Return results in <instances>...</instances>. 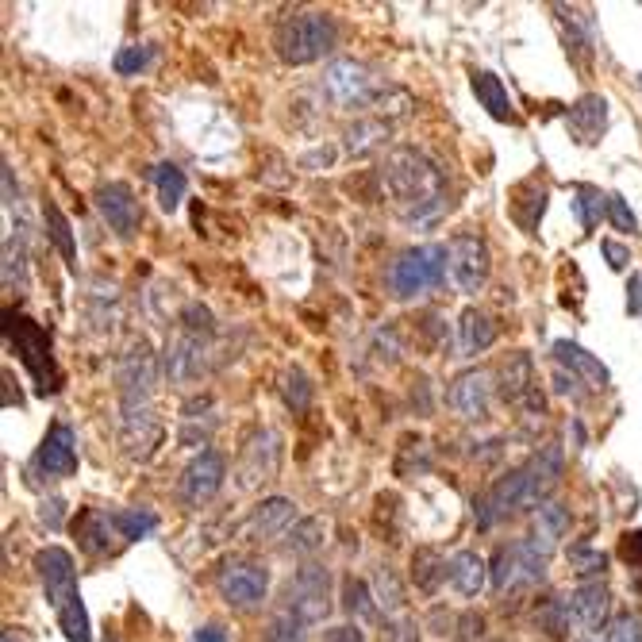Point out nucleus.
Segmentation results:
<instances>
[{
    "label": "nucleus",
    "instance_id": "f257e3e1",
    "mask_svg": "<svg viewBox=\"0 0 642 642\" xmlns=\"http://www.w3.org/2000/svg\"><path fill=\"white\" fill-rule=\"evenodd\" d=\"M562 477V446H543L539 454H531L519 470L504 473L493 489L473 500V519L477 531H493L500 519H508L519 508H539L546 500V493L558 485Z\"/></svg>",
    "mask_w": 642,
    "mask_h": 642
},
{
    "label": "nucleus",
    "instance_id": "f03ea898",
    "mask_svg": "<svg viewBox=\"0 0 642 642\" xmlns=\"http://www.w3.org/2000/svg\"><path fill=\"white\" fill-rule=\"evenodd\" d=\"M381 177L389 185V197L408 220H431L443 208V173L427 162L420 150L400 147L385 158Z\"/></svg>",
    "mask_w": 642,
    "mask_h": 642
},
{
    "label": "nucleus",
    "instance_id": "7ed1b4c3",
    "mask_svg": "<svg viewBox=\"0 0 642 642\" xmlns=\"http://www.w3.org/2000/svg\"><path fill=\"white\" fill-rule=\"evenodd\" d=\"M4 339L16 350V358L27 366L31 381H35V393L39 396H54L62 393V370L50 354V331L43 323L27 320L20 312L4 308Z\"/></svg>",
    "mask_w": 642,
    "mask_h": 642
},
{
    "label": "nucleus",
    "instance_id": "20e7f679",
    "mask_svg": "<svg viewBox=\"0 0 642 642\" xmlns=\"http://www.w3.org/2000/svg\"><path fill=\"white\" fill-rule=\"evenodd\" d=\"M335 39H339V27L327 12H293L273 27L277 58L289 66H308L323 54H331Z\"/></svg>",
    "mask_w": 642,
    "mask_h": 642
},
{
    "label": "nucleus",
    "instance_id": "39448f33",
    "mask_svg": "<svg viewBox=\"0 0 642 642\" xmlns=\"http://www.w3.org/2000/svg\"><path fill=\"white\" fill-rule=\"evenodd\" d=\"M446 270H450V254L446 247L431 243V247H412L404 250L389 266V293L396 300H412L423 293H435L443 289Z\"/></svg>",
    "mask_w": 642,
    "mask_h": 642
},
{
    "label": "nucleus",
    "instance_id": "423d86ee",
    "mask_svg": "<svg viewBox=\"0 0 642 642\" xmlns=\"http://www.w3.org/2000/svg\"><path fill=\"white\" fill-rule=\"evenodd\" d=\"M216 593L223 596L227 608L254 612L270 593V569L262 562H250V558H227L216 569Z\"/></svg>",
    "mask_w": 642,
    "mask_h": 642
},
{
    "label": "nucleus",
    "instance_id": "0eeeda50",
    "mask_svg": "<svg viewBox=\"0 0 642 642\" xmlns=\"http://www.w3.org/2000/svg\"><path fill=\"white\" fill-rule=\"evenodd\" d=\"M489 577H493L496 593H508V589H519V585H539L546 577V554L531 539L496 546Z\"/></svg>",
    "mask_w": 642,
    "mask_h": 642
},
{
    "label": "nucleus",
    "instance_id": "6e6552de",
    "mask_svg": "<svg viewBox=\"0 0 642 642\" xmlns=\"http://www.w3.org/2000/svg\"><path fill=\"white\" fill-rule=\"evenodd\" d=\"M285 612L304 619L308 627L323 623V616L331 612V573L316 562H304L285 589Z\"/></svg>",
    "mask_w": 642,
    "mask_h": 642
},
{
    "label": "nucleus",
    "instance_id": "1a4fd4ad",
    "mask_svg": "<svg viewBox=\"0 0 642 642\" xmlns=\"http://www.w3.org/2000/svg\"><path fill=\"white\" fill-rule=\"evenodd\" d=\"M446 254H450V277L462 293H481L489 285V273H493V258H489V247L481 235L473 231H462L446 243Z\"/></svg>",
    "mask_w": 642,
    "mask_h": 642
},
{
    "label": "nucleus",
    "instance_id": "9d476101",
    "mask_svg": "<svg viewBox=\"0 0 642 642\" xmlns=\"http://www.w3.org/2000/svg\"><path fill=\"white\" fill-rule=\"evenodd\" d=\"M31 473H39L47 481H66L77 473V435L66 420L50 423V431L31 458Z\"/></svg>",
    "mask_w": 642,
    "mask_h": 642
},
{
    "label": "nucleus",
    "instance_id": "9b49d317",
    "mask_svg": "<svg viewBox=\"0 0 642 642\" xmlns=\"http://www.w3.org/2000/svg\"><path fill=\"white\" fill-rule=\"evenodd\" d=\"M223 477H227V462H223L220 450H200L197 458L185 466V473H181V485H177L181 504L185 508L208 504L223 489Z\"/></svg>",
    "mask_w": 642,
    "mask_h": 642
},
{
    "label": "nucleus",
    "instance_id": "f8f14e48",
    "mask_svg": "<svg viewBox=\"0 0 642 642\" xmlns=\"http://www.w3.org/2000/svg\"><path fill=\"white\" fill-rule=\"evenodd\" d=\"M35 569H39V581H43V589H47V600H50V608H54V612H62L70 600L81 596L70 550H62V546H47V550H39V554H35Z\"/></svg>",
    "mask_w": 642,
    "mask_h": 642
},
{
    "label": "nucleus",
    "instance_id": "ddd939ff",
    "mask_svg": "<svg viewBox=\"0 0 642 642\" xmlns=\"http://www.w3.org/2000/svg\"><path fill=\"white\" fill-rule=\"evenodd\" d=\"M323 89L327 97L343 108H358V104H370L373 100V77L362 62L354 58H335L327 70H323Z\"/></svg>",
    "mask_w": 642,
    "mask_h": 642
},
{
    "label": "nucleus",
    "instance_id": "4468645a",
    "mask_svg": "<svg viewBox=\"0 0 642 642\" xmlns=\"http://www.w3.org/2000/svg\"><path fill=\"white\" fill-rule=\"evenodd\" d=\"M74 535H77V546H81L85 554H93V558L116 554V550L124 546L116 512H104V508H81L74 519Z\"/></svg>",
    "mask_w": 642,
    "mask_h": 642
},
{
    "label": "nucleus",
    "instance_id": "2eb2a0df",
    "mask_svg": "<svg viewBox=\"0 0 642 642\" xmlns=\"http://www.w3.org/2000/svg\"><path fill=\"white\" fill-rule=\"evenodd\" d=\"M93 200H97L104 223H108L120 239H131V235L139 231L143 212H139V200H135V193H131V185H127V181H108V185H100Z\"/></svg>",
    "mask_w": 642,
    "mask_h": 642
},
{
    "label": "nucleus",
    "instance_id": "dca6fc26",
    "mask_svg": "<svg viewBox=\"0 0 642 642\" xmlns=\"http://www.w3.org/2000/svg\"><path fill=\"white\" fill-rule=\"evenodd\" d=\"M566 127L581 147L600 143V135L608 127V100L600 97V93H585L581 100H573L566 112Z\"/></svg>",
    "mask_w": 642,
    "mask_h": 642
},
{
    "label": "nucleus",
    "instance_id": "f3484780",
    "mask_svg": "<svg viewBox=\"0 0 642 642\" xmlns=\"http://www.w3.org/2000/svg\"><path fill=\"white\" fill-rule=\"evenodd\" d=\"M489 393H493V385H489V373L470 370V373H462V377L450 385L446 404H450L458 416H466V420H485V416H489Z\"/></svg>",
    "mask_w": 642,
    "mask_h": 642
},
{
    "label": "nucleus",
    "instance_id": "a211bd4d",
    "mask_svg": "<svg viewBox=\"0 0 642 642\" xmlns=\"http://www.w3.org/2000/svg\"><path fill=\"white\" fill-rule=\"evenodd\" d=\"M566 600H569L573 619H577L585 631H600V627L608 623V612H612V593H608V585H604V581H581Z\"/></svg>",
    "mask_w": 642,
    "mask_h": 642
},
{
    "label": "nucleus",
    "instance_id": "6ab92c4d",
    "mask_svg": "<svg viewBox=\"0 0 642 642\" xmlns=\"http://www.w3.org/2000/svg\"><path fill=\"white\" fill-rule=\"evenodd\" d=\"M293 516H297V504H293V500H285V496H270V500H262L258 508H250L243 531H247L250 539H277V535H285V531H289Z\"/></svg>",
    "mask_w": 642,
    "mask_h": 642
},
{
    "label": "nucleus",
    "instance_id": "aec40b11",
    "mask_svg": "<svg viewBox=\"0 0 642 642\" xmlns=\"http://www.w3.org/2000/svg\"><path fill=\"white\" fill-rule=\"evenodd\" d=\"M554 358H558V366H562V370L585 377L593 389H608V385H612V373H608V366H604L600 358H593L585 346L569 343V339H558V343H554Z\"/></svg>",
    "mask_w": 642,
    "mask_h": 642
},
{
    "label": "nucleus",
    "instance_id": "412c9836",
    "mask_svg": "<svg viewBox=\"0 0 642 642\" xmlns=\"http://www.w3.org/2000/svg\"><path fill=\"white\" fill-rule=\"evenodd\" d=\"M473 97H477V104H481L493 120H500V124H519L516 108H512V97H508L504 81L496 74L477 70V74H473Z\"/></svg>",
    "mask_w": 642,
    "mask_h": 642
},
{
    "label": "nucleus",
    "instance_id": "4be33fe9",
    "mask_svg": "<svg viewBox=\"0 0 642 642\" xmlns=\"http://www.w3.org/2000/svg\"><path fill=\"white\" fill-rule=\"evenodd\" d=\"M566 531H569V508L558 504V500H543V504L535 508V535H531V543L550 558V550L566 539Z\"/></svg>",
    "mask_w": 642,
    "mask_h": 642
},
{
    "label": "nucleus",
    "instance_id": "5701e85b",
    "mask_svg": "<svg viewBox=\"0 0 642 642\" xmlns=\"http://www.w3.org/2000/svg\"><path fill=\"white\" fill-rule=\"evenodd\" d=\"M493 343H496L493 316H485L481 308H466V312H462V323H458V346H462V354H466V358L485 354Z\"/></svg>",
    "mask_w": 642,
    "mask_h": 642
},
{
    "label": "nucleus",
    "instance_id": "b1692460",
    "mask_svg": "<svg viewBox=\"0 0 642 642\" xmlns=\"http://www.w3.org/2000/svg\"><path fill=\"white\" fill-rule=\"evenodd\" d=\"M485 577H489V566L477 550H458L450 558V585L462 596H477L485 589Z\"/></svg>",
    "mask_w": 642,
    "mask_h": 642
},
{
    "label": "nucleus",
    "instance_id": "393cba45",
    "mask_svg": "<svg viewBox=\"0 0 642 642\" xmlns=\"http://www.w3.org/2000/svg\"><path fill=\"white\" fill-rule=\"evenodd\" d=\"M446 577H450V562H446L435 546H420V550L412 554V581H416L420 593L427 596L439 593V585H443Z\"/></svg>",
    "mask_w": 642,
    "mask_h": 642
},
{
    "label": "nucleus",
    "instance_id": "a878e982",
    "mask_svg": "<svg viewBox=\"0 0 642 642\" xmlns=\"http://www.w3.org/2000/svg\"><path fill=\"white\" fill-rule=\"evenodd\" d=\"M150 181H154V189H158L162 212H177L181 200H185V193H189V177H185V170L173 166V162H158V166L150 170Z\"/></svg>",
    "mask_w": 642,
    "mask_h": 642
},
{
    "label": "nucleus",
    "instance_id": "bb28decb",
    "mask_svg": "<svg viewBox=\"0 0 642 642\" xmlns=\"http://www.w3.org/2000/svg\"><path fill=\"white\" fill-rule=\"evenodd\" d=\"M43 223H47V235L50 243L58 247V254H62V262L74 270L77 266V243H74V227H70V220L62 216V208L54 204V200H47L43 204Z\"/></svg>",
    "mask_w": 642,
    "mask_h": 642
},
{
    "label": "nucleus",
    "instance_id": "cd10ccee",
    "mask_svg": "<svg viewBox=\"0 0 642 642\" xmlns=\"http://www.w3.org/2000/svg\"><path fill=\"white\" fill-rule=\"evenodd\" d=\"M500 396L504 400H512V404H519L523 396H531L535 400V377H531V358L527 354H516V358H508V366H504V373H500Z\"/></svg>",
    "mask_w": 642,
    "mask_h": 642
},
{
    "label": "nucleus",
    "instance_id": "c85d7f7f",
    "mask_svg": "<svg viewBox=\"0 0 642 642\" xmlns=\"http://www.w3.org/2000/svg\"><path fill=\"white\" fill-rule=\"evenodd\" d=\"M573 212L581 231H593L600 216H608V193H600L596 185H573Z\"/></svg>",
    "mask_w": 642,
    "mask_h": 642
},
{
    "label": "nucleus",
    "instance_id": "c756f323",
    "mask_svg": "<svg viewBox=\"0 0 642 642\" xmlns=\"http://www.w3.org/2000/svg\"><path fill=\"white\" fill-rule=\"evenodd\" d=\"M323 535H327V527H323L320 516L297 519V523L285 531V550H289V554H312V550L323 546Z\"/></svg>",
    "mask_w": 642,
    "mask_h": 642
},
{
    "label": "nucleus",
    "instance_id": "7c9ffc66",
    "mask_svg": "<svg viewBox=\"0 0 642 642\" xmlns=\"http://www.w3.org/2000/svg\"><path fill=\"white\" fill-rule=\"evenodd\" d=\"M531 189H535V181H527ZM546 212V189H539V193H531V197H523V185H516V193H512V220L527 231V235H535V227H539V220H543Z\"/></svg>",
    "mask_w": 642,
    "mask_h": 642
},
{
    "label": "nucleus",
    "instance_id": "2f4dec72",
    "mask_svg": "<svg viewBox=\"0 0 642 642\" xmlns=\"http://www.w3.org/2000/svg\"><path fill=\"white\" fill-rule=\"evenodd\" d=\"M566 558H569V569H573L581 581L600 577V573L608 569V554H604V550H596V546H589V543H573L566 550Z\"/></svg>",
    "mask_w": 642,
    "mask_h": 642
},
{
    "label": "nucleus",
    "instance_id": "473e14b6",
    "mask_svg": "<svg viewBox=\"0 0 642 642\" xmlns=\"http://www.w3.org/2000/svg\"><path fill=\"white\" fill-rule=\"evenodd\" d=\"M343 612L346 616H358V619L377 616V600H373V593L366 589V581L343 577Z\"/></svg>",
    "mask_w": 642,
    "mask_h": 642
},
{
    "label": "nucleus",
    "instance_id": "72a5a7b5",
    "mask_svg": "<svg viewBox=\"0 0 642 642\" xmlns=\"http://www.w3.org/2000/svg\"><path fill=\"white\" fill-rule=\"evenodd\" d=\"M116 523H120L124 543H139V539L158 531V516L147 512V508H124V512H116Z\"/></svg>",
    "mask_w": 642,
    "mask_h": 642
},
{
    "label": "nucleus",
    "instance_id": "f704fd0d",
    "mask_svg": "<svg viewBox=\"0 0 642 642\" xmlns=\"http://www.w3.org/2000/svg\"><path fill=\"white\" fill-rule=\"evenodd\" d=\"M373 600H377V608H385V612H400V608H404L400 577H396L389 566H381L377 569V577H373Z\"/></svg>",
    "mask_w": 642,
    "mask_h": 642
},
{
    "label": "nucleus",
    "instance_id": "c9c22d12",
    "mask_svg": "<svg viewBox=\"0 0 642 642\" xmlns=\"http://www.w3.org/2000/svg\"><path fill=\"white\" fill-rule=\"evenodd\" d=\"M308 639V623L297 619L293 612H277L270 619V627H266V635L262 642H304Z\"/></svg>",
    "mask_w": 642,
    "mask_h": 642
},
{
    "label": "nucleus",
    "instance_id": "e433bc0d",
    "mask_svg": "<svg viewBox=\"0 0 642 642\" xmlns=\"http://www.w3.org/2000/svg\"><path fill=\"white\" fill-rule=\"evenodd\" d=\"M150 62H154V47L150 43H127V47H120V54H116V74L120 77H135L143 74Z\"/></svg>",
    "mask_w": 642,
    "mask_h": 642
},
{
    "label": "nucleus",
    "instance_id": "4c0bfd02",
    "mask_svg": "<svg viewBox=\"0 0 642 642\" xmlns=\"http://www.w3.org/2000/svg\"><path fill=\"white\" fill-rule=\"evenodd\" d=\"M569 600H562V596H550V600H543V608L535 612V619H539V627H543L546 635H566V627H569Z\"/></svg>",
    "mask_w": 642,
    "mask_h": 642
},
{
    "label": "nucleus",
    "instance_id": "58836bf2",
    "mask_svg": "<svg viewBox=\"0 0 642 642\" xmlns=\"http://www.w3.org/2000/svg\"><path fill=\"white\" fill-rule=\"evenodd\" d=\"M281 393H285V404L293 408V412H304L308 404H312V381L304 377V370H293L285 373V385H281Z\"/></svg>",
    "mask_w": 642,
    "mask_h": 642
},
{
    "label": "nucleus",
    "instance_id": "ea45409f",
    "mask_svg": "<svg viewBox=\"0 0 642 642\" xmlns=\"http://www.w3.org/2000/svg\"><path fill=\"white\" fill-rule=\"evenodd\" d=\"M385 135H389V131L381 124H354L346 131V150H350V154H370Z\"/></svg>",
    "mask_w": 642,
    "mask_h": 642
},
{
    "label": "nucleus",
    "instance_id": "a19ab883",
    "mask_svg": "<svg viewBox=\"0 0 642 642\" xmlns=\"http://www.w3.org/2000/svg\"><path fill=\"white\" fill-rule=\"evenodd\" d=\"M608 220L616 231H639V220H635V212H631V204L619 197V193H608Z\"/></svg>",
    "mask_w": 642,
    "mask_h": 642
},
{
    "label": "nucleus",
    "instance_id": "79ce46f5",
    "mask_svg": "<svg viewBox=\"0 0 642 642\" xmlns=\"http://www.w3.org/2000/svg\"><path fill=\"white\" fill-rule=\"evenodd\" d=\"M608 642H642V619L639 616H616L608 627Z\"/></svg>",
    "mask_w": 642,
    "mask_h": 642
},
{
    "label": "nucleus",
    "instance_id": "37998d69",
    "mask_svg": "<svg viewBox=\"0 0 642 642\" xmlns=\"http://www.w3.org/2000/svg\"><path fill=\"white\" fill-rule=\"evenodd\" d=\"M600 250H604V258H608V266H612V270H627V262H631V250L623 247V243H616V239H604V243H600Z\"/></svg>",
    "mask_w": 642,
    "mask_h": 642
},
{
    "label": "nucleus",
    "instance_id": "c03bdc74",
    "mask_svg": "<svg viewBox=\"0 0 642 642\" xmlns=\"http://www.w3.org/2000/svg\"><path fill=\"white\" fill-rule=\"evenodd\" d=\"M323 642H366V635H362L358 623H343V627H331V631L323 635Z\"/></svg>",
    "mask_w": 642,
    "mask_h": 642
},
{
    "label": "nucleus",
    "instance_id": "a18cd8bd",
    "mask_svg": "<svg viewBox=\"0 0 642 642\" xmlns=\"http://www.w3.org/2000/svg\"><path fill=\"white\" fill-rule=\"evenodd\" d=\"M458 623H462V631H466V635H462L458 642H477V639H481V631H485V619L477 616V612H466V616L458 619Z\"/></svg>",
    "mask_w": 642,
    "mask_h": 642
},
{
    "label": "nucleus",
    "instance_id": "49530a36",
    "mask_svg": "<svg viewBox=\"0 0 642 642\" xmlns=\"http://www.w3.org/2000/svg\"><path fill=\"white\" fill-rule=\"evenodd\" d=\"M62 508H66V504H62L58 496H54V500H47V504H43V512H39V519L47 523L50 531H58V527H62Z\"/></svg>",
    "mask_w": 642,
    "mask_h": 642
},
{
    "label": "nucleus",
    "instance_id": "de8ad7c7",
    "mask_svg": "<svg viewBox=\"0 0 642 642\" xmlns=\"http://www.w3.org/2000/svg\"><path fill=\"white\" fill-rule=\"evenodd\" d=\"M627 312L631 316H642V277L635 273L631 285H627Z\"/></svg>",
    "mask_w": 642,
    "mask_h": 642
},
{
    "label": "nucleus",
    "instance_id": "09e8293b",
    "mask_svg": "<svg viewBox=\"0 0 642 642\" xmlns=\"http://www.w3.org/2000/svg\"><path fill=\"white\" fill-rule=\"evenodd\" d=\"M193 642H227V631L216 627V623H208V627H200L197 635H193Z\"/></svg>",
    "mask_w": 642,
    "mask_h": 642
},
{
    "label": "nucleus",
    "instance_id": "8fccbe9b",
    "mask_svg": "<svg viewBox=\"0 0 642 642\" xmlns=\"http://www.w3.org/2000/svg\"><path fill=\"white\" fill-rule=\"evenodd\" d=\"M554 389H558V393H569V396H581V393H577V381H573V373H566V370L554 373Z\"/></svg>",
    "mask_w": 642,
    "mask_h": 642
},
{
    "label": "nucleus",
    "instance_id": "3c124183",
    "mask_svg": "<svg viewBox=\"0 0 642 642\" xmlns=\"http://www.w3.org/2000/svg\"><path fill=\"white\" fill-rule=\"evenodd\" d=\"M0 642H27V635L20 631V627H4V635H0Z\"/></svg>",
    "mask_w": 642,
    "mask_h": 642
},
{
    "label": "nucleus",
    "instance_id": "603ef678",
    "mask_svg": "<svg viewBox=\"0 0 642 642\" xmlns=\"http://www.w3.org/2000/svg\"><path fill=\"white\" fill-rule=\"evenodd\" d=\"M400 642H416V627L412 623H400Z\"/></svg>",
    "mask_w": 642,
    "mask_h": 642
},
{
    "label": "nucleus",
    "instance_id": "864d4df0",
    "mask_svg": "<svg viewBox=\"0 0 642 642\" xmlns=\"http://www.w3.org/2000/svg\"><path fill=\"white\" fill-rule=\"evenodd\" d=\"M639 89H642V74H639Z\"/></svg>",
    "mask_w": 642,
    "mask_h": 642
},
{
    "label": "nucleus",
    "instance_id": "5fc2aeb1",
    "mask_svg": "<svg viewBox=\"0 0 642 642\" xmlns=\"http://www.w3.org/2000/svg\"><path fill=\"white\" fill-rule=\"evenodd\" d=\"M581 642H596V639H581Z\"/></svg>",
    "mask_w": 642,
    "mask_h": 642
},
{
    "label": "nucleus",
    "instance_id": "6e6d98bb",
    "mask_svg": "<svg viewBox=\"0 0 642 642\" xmlns=\"http://www.w3.org/2000/svg\"><path fill=\"white\" fill-rule=\"evenodd\" d=\"M108 642H116V639H108Z\"/></svg>",
    "mask_w": 642,
    "mask_h": 642
}]
</instances>
